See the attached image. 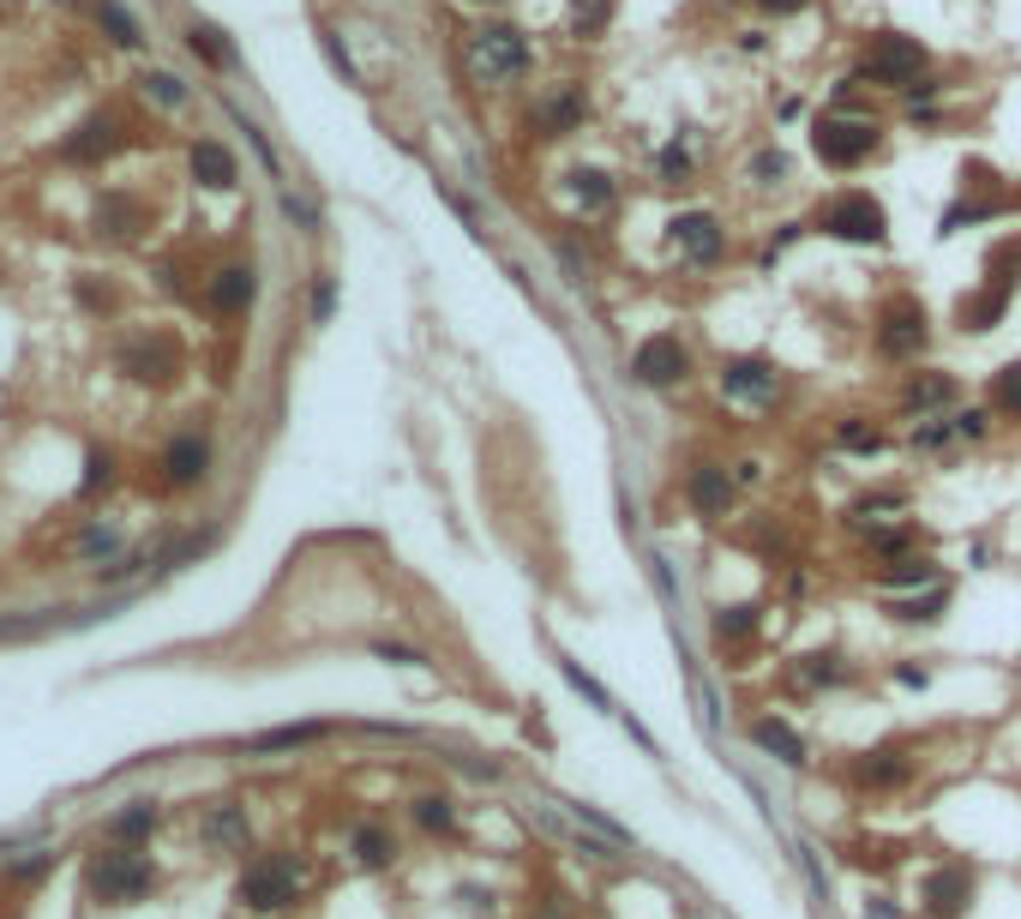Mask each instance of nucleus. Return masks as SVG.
I'll return each mask as SVG.
<instances>
[{
    "mask_svg": "<svg viewBox=\"0 0 1021 919\" xmlns=\"http://www.w3.org/2000/svg\"><path fill=\"white\" fill-rule=\"evenodd\" d=\"M84 883H91V896H97V901H109V908H132V901H139L144 889L157 883V871H151V859H144V853H132V848H109V853H97V859H91Z\"/></svg>",
    "mask_w": 1021,
    "mask_h": 919,
    "instance_id": "f257e3e1",
    "label": "nucleus"
},
{
    "mask_svg": "<svg viewBox=\"0 0 1021 919\" xmlns=\"http://www.w3.org/2000/svg\"><path fill=\"white\" fill-rule=\"evenodd\" d=\"M523 67H529L523 31H511V24H481V31H469V72H476L481 84H506Z\"/></svg>",
    "mask_w": 1021,
    "mask_h": 919,
    "instance_id": "f03ea898",
    "label": "nucleus"
},
{
    "mask_svg": "<svg viewBox=\"0 0 1021 919\" xmlns=\"http://www.w3.org/2000/svg\"><path fill=\"white\" fill-rule=\"evenodd\" d=\"M811 151L830 162V169H853V162H865L878 151V127L865 114H823L818 132H811Z\"/></svg>",
    "mask_w": 1021,
    "mask_h": 919,
    "instance_id": "7ed1b4c3",
    "label": "nucleus"
},
{
    "mask_svg": "<svg viewBox=\"0 0 1021 919\" xmlns=\"http://www.w3.org/2000/svg\"><path fill=\"white\" fill-rule=\"evenodd\" d=\"M301 896V866H289V859H259V866L241 871V883H234V901L253 913H277L289 908V901Z\"/></svg>",
    "mask_w": 1021,
    "mask_h": 919,
    "instance_id": "20e7f679",
    "label": "nucleus"
},
{
    "mask_svg": "<svg viewBox=\"0 0 1021 919\" xmlns=\"http://www.w3.org/2000/svg\"><path fill=\"white\" fill-rule=\"evenodd\" d=\"M883 204L871 199V192H848V199H835L830 211H823V234H835V241H860V247H871V241H883Z\"/></svg>",
    "mask_w": 1021,
    "mask_h": 919,
    "instance_id": "39448f33",
    "label": "nucleus"
},
{
    "mask_svg": "<svg viewBox=\"0 0 1021 919\" xmlns=\"http://www.w3.org/2000/svg\"><path fill=\"white\" fill-rule=\"evenodd\" d=\"M865 79H878V84H913V79H925V49L913 37H878V49L865 54Z\"/></svg>",
    "mask_w": 1021,
    "mask_h": 919,
    "instance_id": "423d86ee",
    "label": "nucleus"
},
{
    "mask_svg": "<svg viewBox=\"0 0 1021 919\" xmlns=\"http://www.w3.org/2000/svg\"><path fill=\"white\" fill-rule=\"evenodd\" d=\"M691 373V354H685V343H679V337H649V343L631 354V379L638 384H679Z\"/></svg>",
    "mask_w": 1021,
    "mask_h": 919,
    "instance_id": "0eeeda50",
    "label": "nucleus"
},
{
    "mask_svg": "<svg viewBox=\"0 0 1021 919\" xmlns=\"http://www.w3.org/2000/svg\"><path fill=\"white\" fill-rule=\"evenodd\" d=\"M673 247L691 264H715L728 241H721V222L709 217V211H685V217H673Z\"/></svg>",
    "mask_w": 1021,
    "mask_h": 919,
    "instance_id": "6e6552de",
    "label": "nucleus"
},
{
    "mask_svg": "<svg viewBox=\"0 0 1021 919\" xmlns=\"http://www.w3.org/2000/svg\"><path fill=\"white\" fill-rule=\"evenodd\" d=\"M204 469H211V439H204V433L169 439V451H162V481H169V487H192V481H204Z\"/></svg>",
    "mask_w": 1021,
    "mask_h": 919,
    "instance_id": "1a4fd4ad",
    "label": "nucleus"
},
{
    "mask_svg": "<svg viewBox=\"0 0 1021 919\" xmlns=\"http://www.w3.org/2000/svg\"><path fill=\"white\" fill-rule=\"evenodd\" d=\"M253 294H259V271H253V264H223V271L204 283V301H211L217 313H247Z\"/></svg>",
    "mask_w": 1021,
    "mask_h": 919,
    "instance_id": "9d476101",
    "label": "nucleus"
},
{
    "mask_svg": "<svg viewBox=\"0 0 1021 919\" xmlns=\"http://www.w3.org/2000/svg\"><path fill=\"white\" fill-rule=\"evenodd\" d=\"M685 499L698 506L703 517H728V506H733V481H728V469L721 463H698L685 476Z\"/></svg>",
    "mask_w": 1021,
    "mask_h": 919,
    "instance_id": "9b49d317",
    "label": "nucleus"
},
{
    "mask_svg": "<svg viewBox=\"0 0 1021 919\" xmlns=\"http://www.w3.org/2000/svg\"><path fill=\"white\" fill-rule=\"evenodd\" d=\"M721 391L739 403H769L775 397V367L769 361H728L721 367Z\"/></svg>",
    "mask_w": 1021,
    "mask_h": 919,
    "instance_id": "f8f14e48",
    "label": "nucleus"
},
{
    "mask_svg": "<svg viewBox=\"0 0 1021 919\" xmlns=\"http://www.w3.org/2000/svg\"><path fill=\"white\" fill-rule=\"evenodd\" d=\"M920 343H925V313H920V301L883 307V354H913Z\"/></svg>",
    "mask_w": 1021,
    "mask_h": 919,
    "instance_id": "ddd939ff",
    "label": "nucleus"
},
{
    "mask_svg": "<svg viewBox=\"0 0 1021 919\" xmlns=\"http://www.w3.org/2000/svg\"><path fill=\"white\" fill-rule=\"evenodd\" d=\"M968 896H973V871L968 866H943L938 878L925 883V901H931V913H938V919H955L961 908H968Z\"/></svg>",
    "mask_w": 1021,
    "mask_h": 919,
    "instance_id": "4468645a",
    "label": "nucleus"
},
{
    "mask_svg": "<svg viewBox=\"0 0 1021 919\" xmlns=\"http://www.w3.org/2000/svg\"><path fill=\"white\" fill-rule=\"evenodd\" d=\"M187 169H192V181L199 187H211V192H229L234 187V157L223 151V144H192V157H187Z\"/></svg>",
    "mask_w": 1021,
    "mask_h": 919,
    "instance_id": "2eb2a0df",
    "label": "nucleus"
},
{
    "mask_svg": "<svg viewBox=\"0 0 1021 919\" xmlns=\"http://www.w3.org/2000/svg\"><path fill=\"white\" fill-rule=\"evenodd\" d=\"M121 367H127V373L139 379V384H162V379L174 373V349H169V343H132V349L121 354Z\"/></svg>",
    "mask_w": 1021,
    "mask_h": 919,
    "instance_id": "dca6fc26",
    "label": "nucleus"
},
{
    "mask_svg": "<svg viewBox=\"0 0 1021 919\" xmlns=\"http://www.w3.org/2000/svg\"><path fill=\"white\" fill-rule=\"evenodd\" d=\"M109 151H114V121H109V114L84 121V127L67 139V162H97V157H109Z\"/></svg>",
    "mask_w": 1021,
    "mask_h": 919,
    "instance_id": "f3484780",
    "label": "nucleus"
},
{
    "mask_svg": "<svg viewBox=\"0 0 1021 919\" xmlns=\"http://www.w3.org/2000/svg\"><path fill=\"white\" fill-rule=\"evenodd\" d=\"M751 739H758L763 751H775L781 763H805V739H799L788 721H775V716H763V721H751Z\"/></svg>",
    "mask_w": 1021,
    "mask_h": 919,
    "instance_id": "a211bd4d",
    "label": "nucleus"
},
{
    "mask_svg": "<svg viewBox=\"0 0 1021 919\" xmlns=\"http://www.w3.org/2000/svg\"><path fill=\"white\" fill-rule=\"evenodd\" d=\"M313 739H324V721H307V728H271V733H253V739H247V751H253V758H271V751H301V746H313Z\"/></svg>",
    "mask_w": 1021,
    "mask_h": 919,
    "instance_id": "6ab92c4d",
    "label": "nucleus"
},
{
    "mask_svg": "<svg viewBox=\"0 0 1021 919\" xmlns=\"http://www.w3.org/2000/svg\"><path fill=\"white\" fill-rule=\"evenodd\" d=\"M151 829H157V806H151V799H132L127 811H114V818H109L114 841H139V836H151Z\"/></svg>",
    "mask_w": 1021,
    "mask_h": 919,
    "instance_id": "aec40b11",
    "label": "nucleus"
},
{
    "mask_svg": "<svg viewBox=\"0 0 1021 919\" xmlns=\"http://www.w3.org/2000/svg\"><path fill=\"white\" fill-rule=\"evenodd\" d=\"M577 121H583V91H553L541 102V127L547 132H571Z\"/></svg>",
    "mask_w": 1021,
    "mask_h": 919,
    "instance_id": "412c9836",
    "label": "nucleus"
},
{
    "mask_svg": "<svg viewBox=\"0 0 1021 919\" xmlns=\"http://www.w3.org/2000/svg\"><path fill=\"white\" fill-rule=\"evenodd\" d=\"M97 24H102V31H109L114 42H121V49H139V42H144V37H139V19H132L121 0H97Z\"/></svg>",
    "mask_w": 1021,
    "mask_h": 919,
    "instance_id": "4be33fe9",
    "label": "nucleus"
},
{
    "mask_svg": "<svg viewBox=\"0 0 1021 919\" xmlns=\"http://www.w3.org/2000/svg\"><path fill=\"white\" fill-rule=\"evenodd\" d=\"M571 199L583 204V211H607V204H613V181H607L601 169H577L571 174Z\"/></svg>",
    "mask_w": 1021,
    "mask_h": 919,
    "instance_id": "5701e85b",
    "label": "nucleus"
},
{
    "mask_svg": "<svg viewBox=\"0 0 1021 919\" xmlns=\"http://www.w3.org/2000/svg\"><path fill=\"white\" fill-rule=\"evenodd\" d=\"M187 42H192V54H204L211 67H234V61H241V54L229 49V37L217 31V24H192V31H187Z\"/></svg>",
    "mask_w": 1021,
    "mask_h": 919,
    "instance_id": "b1692460",
    "label": "nucleus"
},
{
    "mask_svg": "<svg viewBox=\"0 0 1021 919\" xmlns=\"http://www.w3.org/2000/svg\"><path fill=\"white\" fill-rule=\"evenodd\" d=\"M908 776V763L895 758V751H871V758L860 763V781H871V788H890V781Z\"/></svg>",
    "mask_w": 1021,
    "mask_h": 919,
    "instance_id": "393cba45",
    "label": "nucleus"
},
{
    "mask_svg": "<svg viewBox=\"0 0 1021 919\" xmlns=\"http://www.w3.org/2000/svg\"><path fill=\"white\" fill-rule=\"evenodd\" d=\"M354 853H361V866H384L397 848H391V836H384V829L361 823V829H354Z\"/></svg>",
    "mask_w": 1021,
    "mask_h": 919,
    "instance_id": "a878e982",
    "label": "nucleus"
},
{
    "mask_svg": "<svg viewBox=\"0 0 1021 919\" xmlns=\"http://www.w3.org/2000/svg\"><path fill=\"white\" fill-rule=\"evenodd\" d=\"M991 403L1003 414H1021V361H1010L998 379H991Z\"/></svg>",
    "mask_w": 1021,
    "mask_h": 919,
    "instance_id": "bb28decb",
    "label": "nucleus"
},
{
    "mask_svg": "<svg viewBox=\"0 0 1021 919\" xmlns=\"http://www.w3.org/2000/svg\"><path fill=\"white\" fill-rule=\"evenodd\" d=\"M998 313H1003V289H998V294L985 289V294H973V301L961 307V324H968V331H985V324L998 319Z\"/></svg>",
    "mask_w": 1021,
    "mask_h": 919,
    "instance_id": "cd10ccee",
    "label": "nucleus"
},
{
    "mask_svg": "<svg viewBox=\"0 0 1021 919\" xmlns=\"http://www.w3.org/2000/svg\"><path fill=\"white\" fill-rule=\"evenodd\" d=\"M144 97H157L162 109H181V102H187V84L174 79V72H144Z\"/></svg>",
    "mask_w": 1021,
    "mask_h": 919,
    "instance_id": "c85d7f7f",
    "label": "nucleus"
},
{
    "mask_svg": "<svg viewBox=\"0 0 1021 919\" xmlns=\"http://www.w3.org/2000/svg\"><path fill=\"white\" fill-rule=\"evenodd\" d=\"M950 391H955V384L938 373V379H920V384H908V397H901V403H908V409H931V403H950Z\"/></svg>",
    "mask_w": 1021,
    "mask_h": 919,
    "instance_id": "c756f323",
    "label": "nucleus"
},
{
    "mask_svg": "<svg viewBox=\"0 0 1021 919\" xmlns=\"http://www.w3.org/2000/svg\"><path fill=\"white\" fill-rule=\"evenodd\" d=\"M416 818H421L427 829H451V823H457V811H451V799H446V793H421V799H416Z\"/></svg>",
    "mask_w": 1021,
    "mask_h": 919,
    "instance_id": "7c9ffc66",
    "label": "nucleus"
},
{
    "mask_svg": "<svg viewBox=\"0 0 1021 919\" xmlns=\"http://www.w3.org/2000/svg\"><path fill=\"white\" fill-rule=\"evenodd\" d=\"M211 841H223V848H229V841H247V818L234 806H217L211 811Z\"/></svg>",
    "mask_w": 1021,
    "mask_h": 919,
    "instance_id": "2f4dec72",
    "label": "nucleus"
},
{
    "mask_svg": "<svg viewBox=\"0 0 1021 919\" xmlns=\"http://www.w3.org/2000/svg\"><path fill=\"white\" fill-rule=\"evenodd\" d=\"M943 601H950V589H938V583H931V596H925V601H895L890 613H895V619H908V626H920V619H931Z\"/></svg>",
    "mask_w": 1021,
    "mask_h": 919,
    "instance_id": "473e14b6",
    "label": "nucleus"
},
{
    "mask_svg": "<svg viewBox=\"0 0 1021 919\" xmlns=\"http://www.w3.org/2000/svg\"><path fill=\"white\" fill-rule=\"evenodd\" d=\"M751 631H758V607H728L715 619V637H751Z\"/></svg>",
    "mask_w": 1021,
    "mask_h": 919,
    "instance_id": "72a5a7b5",
    "label": "nucleus"
},
{
    "mask_svg": "<svg viewBox=\"0 0 1021 919\" xmlns=\"http://www.w3.org/2000/svg\"><path fill=\"white\" fill-rule=\"evenodd\" d=\"M685 174H691V151H685V144H668V151H661V181L679 187Z\"/></svg>",
    "mask_w": 1021,
    "mask_h": 919,
    "instance_id": "f704fd0d",
    "label": "nucleus"
},
{
    "mask_svg": "<svg viewBox=\"0 0 1021 919\" xmlns=\"http://www.w3.org/2000/svg\"><path fill=\"white\" fill-rule=\"evenodd\" d=\"M751 174H758L763 187H775L781 174H788V157H781V151H758V157H751Z\"/></svg>",
    "mask_w": 1021,
    "mask_h": 919,
    "instance_id": "c9c22d12",
    "label": "nucleus"
},
{
    "mask_svg": "<svg viewBox=\"0 0 1021 919\" xmlns=\"http://www.w3.org/2000/svg\"><path fill=\"white\" fill-rule=\"evenodd\" d=\"M883 583H931V571H925V559H901V566L883 571Z\"/></svg>",
    "mask_w": 1021,
    "mask_h": 919,
    "instance_id": "e433bc0d",
    "label": "nucleus"
},
{
    "mask_svg": "<svg viewBox=\"0 0 1021 919\" xmlns=\"http://www.w3.org/2000/svg\"><path fill=\"white\" fill-rule=\"evenodd\" d=\"M565 679H571L577 691H583V698H595L601 709H613V698H607V691H601V686H595V679H589V673H583V667H577V661H565Z\"/></svg>",
    "mask_w": 1021,
    "mask_h": 919,
    "instance_id": "4c0bfd02",
    "label": "nucleus"
},
{
    "mask_svg": "<svg viewBox=\"0 0 1021 919\" xmlns=\"http://www.w3.org/2000/svg\"><path fill=\"white\" fill-rule=\"evenodd\" d=\"M97 222H109V234H132V211H127L121 199H109V204H102V211H97Z\"/></svg>",
    "mask_w": 1021,
    "mask_h": 919,
    "instance_id": "58836bf2",
    "label": "nucleus"
},
{
    "mask_svg": "<svg viewBox=\"0 0 1021 919\" xmlns=\"http://www.w3.org/2000/svg\"><path fill=\"white\" fill-rule=\"evenodd\" d=\"M331 307H337V277H319V289H313V319L324 324V319H331Z\"/></svg>",
    "mask_w": 1021,
    "mask_h": 919,
    "instance_id": "ea45409f",
    "label": "nucleus"
},
{
    "mask_svg": "<svg viewBox=\"0 0 1021 919\" xmlns=\"http://www.w3.org/2000/svg\"><path fill=\"white\" fill-rule=\"evenodd\" d=\"M841 444H853V451H878V433L860 427V421H848V427H841Z\"/></svg>",
    "mask_w": 1021,
    "mask_h": 919,
    "instance_id": "a19ab883",
    "label": "nucleus"
},
{
    "mask_svg": "<svg viewBox=\"0 0 1021 919\" xmlns=\"http://www.w3.org/2000/svg\"><path fill=\"white\" fill-rule=\"evenodd\" d=\"M283 211L294 217V222H307V229H319V211L307 199H294V192H283Z\"/></svg>",
    "mask_w": 1021,
    "mask_h": 919,
    "instance_id": "79ce46f5",
    "label": "nucleus"
},
{
    "mask_svg": "<svg viewBox=\"0 0 1021 919\" xmlns=\"http://www.w3.org/2000/svg\"><path fill=\"white\" fill-rule=\"evenodd\" d=\"M84 553H114V529H84Z\"/></svg>",
    "mask_w": 1021,
    "mask_h": 919,
    "instance_id": "37998d69",
    "label": "nucleus"
},
{
    "mask_svg": "<svg viewBox=\"0 0 1021 919\" xmlns=\"http://www.w3.org/2000/svg\"><path fill=\"white\" fill-rule=\"evenodd\" d=\"M102 481H109V457L91 451V476H84V493H91V487H102Z\"/></svg>",
    "mask_w": 1021,
    "mask_h": 919,
    "instance_id": "c03bdc74",
    "label": "nucleus"
},
{
    "mask_svg": "<svg viewBox=\"0 0 1021 919\" xmlns=\"http://www.w3.org/2000/svg\"><path fill=\"white\" fill-rule=\"evenodd\" d=\"M763 12H799V7H811V0H758Z\"/></svg>",
    "mask_w": 1021,
    "mask_h": 919,
    "instance_id": "a18cd8bd",
    "label": "nucleus"
}]
</instances>
